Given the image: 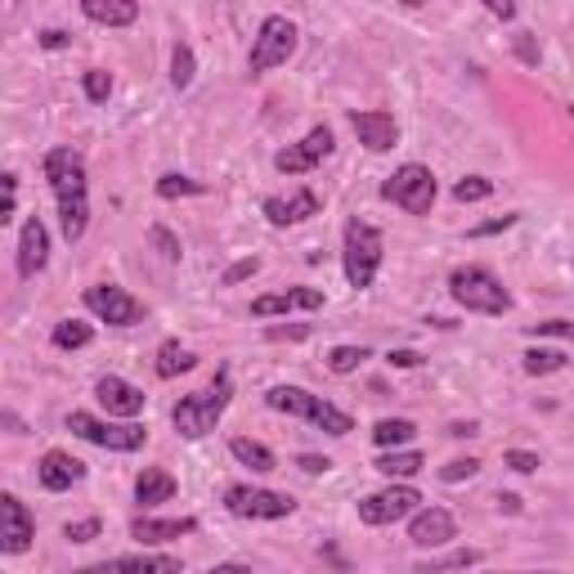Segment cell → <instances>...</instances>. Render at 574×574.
Here are the masks:
<instances>
[{"label":"cell","mask_w":574,"mask_h":574,"mask_svg":"<svg viewBox=\"0 0 574 574\" xmlns=\"http://www.w3.org/2000/svg\"><path fill=\"white\" fill-rule=\"evenodd\" d=\"M41 171L50 180V193L59 202V229L67 243H81L90 229V176H86V157L77 149H50Z\"/></svg>","instance_id":"1"},{"label":"cell","mask_w":574,"mask_h":574,"mask_svg":"<svg viewBox=\"0 0 574 574\" xmlns=\"http://www.w3.org/2000/svg\"><path fill=\"white\" fill-rule=\"evenodd\" d=\"M449 296L467 315H494V319L512 315V306H516L512 292L502 288V279L489 265H458L449 275Z\"/></svg>","instance_id":"2"},{"label":"cell","mask_w":574,"mask_h":574,"mask_svg":"<svg viewBox=\"0 0 574 574\" xmlns=\"http://www.w3.org/2000/svg\"><path fill=\"white\" fill-rule=\"evenodd\" d=\"M265 404L275 413H288V418H306L310 426L328 431L332 441H346V435L355 431V418L346 409H336V404H328L323 395H310L306 386H269L265 391Z\"/></svg>","instance_id":"3"},{"label":"cell","mask_w":574,"mask_h":574,"mask_svg":"<svg viewBox=\"0 0 574 574\" xmlns=\"http://www.w3.org/2000/svg\"><path fill=\"white\" fill-rule=\"evenodd\" d=\"M229 399H233V378H229V368H216V378H212L207 391L184 395L171 409V426L184 435V441H202V435H212L216 422L225 418Z\"/></svg>","instance_id":"4"},{"label":"cell","mask_w":574,"mask_h":574,"mask_svg":"<svg viewBox=\"0 0 574 574\" xmlns=\"http://www.w3.org/2000/svg\"><path fill=\"white\" fill-rule=\"evenodd\" d=\"M382 252H386V243H382V229L378 225H368L359 216L346 220V233H342V269H346V283L355 292L373 288L378 269H382Z\"/></svg>","instance_id":"5"},{"label":"cell","mask_w":574,"mask_h":574,"mask_svg":"<svg viewBox=\"0 0 574 574\" xmlns=\"http://www.w3.org/2000/svg\"><path fill=\"white\" fill-rule=\"evenodd\" d=\"M301 46V31L288 14H265L260 27H256V41L247 50V77H265L275 73V67H283Z\"/></svg>","instance_id":"6"},{"label":"cell","mask_w":574,"mask_h":574,"mask_svg":"<svg viewBox=\"0 0 574 574\" xmlns=\"http://www.w3.org/2000/svg\"><path fill=\"white\" fill-rule=\"evenodd\" d=\"M67 431L77 435V441L86 445H99V449H109V454H135V449H144L149 445V431L140 422H104V418H94L86 409H73L67 413Z\"/></svg>","instance_id":"7"},{"label":"cell","mask_w":574,"mask_h":574,"mask_svg":"<svg viewBox=\"0 0 574 574\" xmlns=\"http://www.w3.org/2000/svg\"><path fill=\"white\" fill-rule=\"evenodd\" d=\"M435 193H441V184H435V171L422 162L395 166V176H386V184H382V197L409 216H426L435 207Z\"/></svg>","instance_id":"8"},{"label":"cell","mask_w":574,"mask_h":574,"mask_svg":"<svg viewBox=\"0 0 574 574\" xmlns=\"http://www.w3.org/2000/svg\"><path fill=\"white\" fill-rule=\"evenodd\" d=\"M355 512H359L363 525L382 530V525L409 521L413 512H422V494H418L413 485H404V481H391V485L378 489V494H363V498L355 502Z\"/></svg>","instance_id":"9"},{"label":"cell","mask_w":574,"mask_h":574,"mask_svg":"<svg viewBox=\"0 0 574 574\" xmlns=\"http://www.w3.org/2000/svg\"><path fill=\"white\" fill-rule=\"evenodd\" d=\"M225 512L239 521H283L296 512V498L260 485H229L225 489Z\"/></svg>","instance_id":"10"},{"label":"cell","mask_w":574,"mask_h":574,"mask_svg":"<svg viewBox=\"0 0 574 574\" xmlns=\"http://www.w3.org/2000/svg\"><path fill=\"white\" fill-rule=\"evenodd\" d=\"M86 310L94 315V319H104L109 328H135V323H144V301L140 296H130L126 288H117V283H94V288H86Z\"/></svg>","instance_id":"11"},{"label":"cell","mask_w":574,"mask_h":574,"mask_svg":"<svg viewBox=\"0 0 574 574\" xmlns=\"http://www.w3.org/2000/svg\"><path fill=\"white\" fill-rule=\"evenodd\" d=\"M37 538V516L27 512V502L18 494H0V552L23 557Z\"/></svg>","instance_id":"12"},{"label":"cell","mask_w":574,"mask_h":574,"mask_svg":"<svg viewBox=\"0 0 574 574\" xmlns=\"http://www.w3.org/2000/svg\"><path fill=\"white\" fill-rule=\"evenodd\" d=\"M332 149H336L332 130H328V126H315V130H306V140L288 144V149L275 157V171H279V176H306V171H315L323 157H332Z\"/></svg>","instance_id":"13"},{"label":"cell","mask_w":574,"mask_h":574,"mask_svg":"<svg viewBox=\"0 0 574 574\" xmlns=\"http://www.w3.org/2000/svg\"><path fill=\"white\" fill-rule=\"evenodd\" d=\"M260 212L265 220L275 225V229H292V225H306L310 216L323 212V202L315 189H292V193H275V197H265L260 202Z\"/></svg>","instance_id":"14"},{"label":"cell","mask_w":574,"mask_h":574,"mask_svg":"<svg viewBox=\"0 0 574 574\" xmlns=\"http://www.w3.org/2000/svg\"><path fill=\"white\" fill-rule=\"evenodd\" d=\"M94 399H99V409H104L109 418H117V422H135V418L144 413V404H149V395L140 386H130L117 373H109V378L94 382Z\"/></svg>","instance_id":"15"},{"label":"cell","mask_w":574,"mask_h":574,"mask_svg":"<svg viewBox=\"0 0 574 574\" xmlns=\"http://www.w3.org/2000/svg\"><path fill=\"white\" fill-rule=\"evenodd\" d=\"M73 574H184V565L171 552H130V557H109L99 565H81Z\"/></svg>","instance_id":"16"},{"label":"cell","mask_w":574,"mask_h":574,"mask_svg":"<svg viewBox=\"0 0 574 574\" xmlns=\"http://www.w3.org/2000/svg\"><path fill=\"white\" fill-rule=\"evenodd\" d=\"M454 538H458V521H454L449 508H435V502H431V508L409 516V544L422 548V552L426 548H449Z\"/></svg>","instance_id":"17"},{"label":"cell","mask_w":574,"mask_h":574,"mask_svg":"<svg viewBox=\"0 0 574 574\" xmlns=\"http://www.w3.org/2000/svg\"><path fill=\"white\" fill-rule=\"evenodd\" d=\"M46 265H50V229L41 225V216H31L23 220V233H18L14 269H18V279H37Z\"/></svg>","instance_id":"18"},{"label":"cell","mask_w":574,"mask_h":574,"mask_svg":"<svg viewBox=\"0 0 574 574\" xmlns=\"http://www.w3.org/2000/svg\"><path fill=\"white\" fill-rule=\"evenodd\" d=\"M292 310H323V288H288V292H269V296H256L252 301V315L256 319H279V315H292Z\"/></svg>","instance_id":"19"},{"label":"cell","mask_w":574,"mask_h":574,"mask_svg":"<svg viewBox=\"0 0 574 574\" xmlns=\"http://www.w3.org/2000/svg\"><path fill=\"white\" fill-rule=\"evenodd\" d=\"M350 126L359 135V144L368 153H391L399 144V122L382 109H363V113H350Z\"/></svg>","instance_id":"20"},{"label":"cell","mask_w":574,"mask_h":574,"mask_svg":"<svg viewBox=\"0 0 574 574\" xmlns=\"http://www.w3.org/2000/svg\"><path fill=\"white\" fill-rule=\"evenodd\" d=\"M37 481H41V489L63 494V489H73V485L86 481V462L73 458V454H63V449H50V454H41V462H37Z\"/></svg>","instance_id":"21"},{"label":"cell","mask_w":574,"mask_h":574,"mask_svg":"<svg viewBox=\"0 0 574 574\" xmlns=\"http://www.w3.org/2000/svg\"><path fill=\"white\" fill-rule=\"evenodd\" d=\"M197 530V516H135L130 521V538H140V544H176V538L193 534Z\"/></svg>","instance_id":"22"},{"label":"cell","mask_w":574,"mask_h":574,"mask_svg":"<svg viewBox=\"0 0 574 574\" xmlns=\"http://www.w3.org/2000/svg\"><path fill=\"white\" fill-rule=\"evenodd\" d=\"M176 498V476L166 467H144L135 476V502L140 508H157V502H171Z\"/></svg>","instance_id":"23"},{"label":"cell","mask_w":574,"mask_h":574,"mask_svg":"<svg viewBox=\"0 0 574 574\" xmlns=\"http://www.w3.org/2000/svg\"><path fill=\"white\" fill-rule=\"evenodd\" d=\"M81 14L99 27H130L140 18V5L135 0H81Z\"/></svg>","instance_id":"24"},{"label":"cell","mask_w":574,"mask_h":574,"mask_svg":"<svg viewBox=\"0 0 574 574\" xmlns=\"http://www.w3.org/2000/svg\"><path fill=\"white\" fill-rule=\"evenodd\" d=\"M157 378L162 382H171V378H180V373H193V368H197V355L189 350V346H180L176 342V336H166V342L157 346Z\"/></svg>","instance_id":"25"},{"label":"cell","mask_w":574,"mask_h":574,"mask_svg":"<svg viewBox=\"0 0 574 574\" xmlns=\"http://www.w3.org/2000/svg\"><path fill=\"white\" fill-rule=\"evenodd\" d=\"M229 454L239 458L243 467H252L256 476H265V471H275V467H279L275 449H269V445H260V441H252V435H233V441H229Z\"/></svg>","instance_id":"26"},{"label":"cell","mask_w":574,"mask_h":574,"mask_svg":"<svg viewBox=\"0 0 574 574\" xmlns=\"http://www.w3.org/2000/svg\"><path fill=\"white\" fill-rule=\"evenodd\" d=\"M373 467L382 471V476H391V481H404V485H409V481L418 476V471L426 467V458H422L418 449H391V454H382Z\"/></svg>","instance_id":"27"},{"label":"cell","mask_w":574,"mask_h":574,"mask_svg":"<svg viewBox=\"0 0 574 574\" xmlns=\"http://www.w3.org/2000/svg\"><path fill=\"white\" fill-rule=\"evenodd\" d=\"M418 435V422H409V418H382L378 426H373V445L382 449V454H391V449H404Z\"/></svg>","instance_id":"28"},{"label":"cell","mask_w":574,"mask_h":574,"mask_svg":"<svg viewBox=\"0 0 574 574\" xmlns=\"http://www.w3.org/2000/svg\"><path fill=\"white\" fill-rule=\"evenodd\" d=\"M50 342H54V350H86L94 342V328L81 323V319H59L54 332H50Z\"/></svg>","instance_id":"29"},{"label":"cell","mask_w":574,"mask_h":574,"mask_svg":"<svg viewBox=\"0 0 574 574\" xmlns=\"http://www.w3.org/2000/svg\"><path fill=\"white\" fill-rule=\"evenodd\" d=\"M521 368L530 378H552V373H561L565 368V350H552V346H530L525 355H521Z\"/></svg>","instance_id":"30"},{"label":"cell","mask_w":574,"mask_h":574,"mask_svg":"<svg viewBox=\"0 0 574 574\" xmlns=\"http://www.w3.org/2000/svg\"><path fill=\"white\" fill-rule=\"evenodd\" d=\"M363 359H373V350H368V346H332L323 363H328V373L350 378V373H359V368H363Z\"/></svg>","instance_id":"31"},{"label":"cell","mask_w":574,"mask_h":574,"mask_svg":"<svg viewBox=\"0 0 574 574\" xmlns=\"http://www.w3.org/2000/svg\"><path fill=\"white\" fill-rule=\"evenodd\" d=\"M471 565H481V548H458L441 561H422V565H413V574H454V570H471Z\"/></svg>","instance_id":"32"},{"label":"cell","mask_w":574,"mask_h":574,"mask_svg":"<svg viewBox=\"0 0 574 574\" xmlns=\"http://www.w3.org/2000/svg\"><path fill=\"white\" fill-rule=\"evenodd\" d=\"M193 77H197V59H193V46H176L171 50V86L176 90H189L193 86Z\"/></svg>","instance_id":"33"},{"label":"cell","mask_w":574,"mask_h":574,"mask_svg":"<svg viewBox=\"0 0 574 574\" xmlns=\"http://www.w3.org/2000/svg\"><path fill=\"white\" fill-rule=\"evenodd\" d=\"M197 193H207V184L202 180H189V176H162L157 180V197H166V202H176V197H197Z\"/></svg>","instance_id":"34"},{"label":"cell","mask_w":574,"mask_h":574,"mask_svg":"<svg viewBox=\"0 0 574 574\" xmlns=\"http://www.w3.org/2000/svg\"><path fill=\"white\" fill-rule=\"evenodd\" d=\"M81 90L90 104H109L113 94V73H104V67H90V73H81Z\"/></svg>","instance_id":"35"},{"label":"cell","mask_w":574,"mask_h":574,"mask_svg":"<svg viewBox=\"0 0 574 574\" xmlns=\"http://www.w3.org/2000/svg\"><path fill=\"white\" fill-rule=\"evenodd\" d=\"M149 243L157 247V256H162L166 265H180V256H184V247H180V239H176V233H171V229H166V225H153V229H149Z\"/></svg>","instance_id":"36"},{"label":"cell","mask_w":574,"mask_h":574,"mask_svg":"<svg viewBox=\"0 0 574 574\" xmlns=\"http://www.w3.org/2000/svg\"><path fill=\"white\" fill-rule=\"evenodd\" d=\"M534 342H544V336H552V342H574V319H548V323H530L525 328Z\"/></svg>","instance_id":"37"},{"label":"cell","mask_w":574,"mask_h":574,"mask_svg":"<svg viewBox=\"0 0 574 574\" xmlns=\"http://www.w3.org/2000/svg\"><path fill=\"white\" fill-rule=\"evenodd\" d=\"M489 193H494V180H485V176H467V180L454 184V197L458 202H485Z\"/></svg>","instance_id":"38"},{"label":"cell","mask_w":574,"mask_h":574,"mask_svg":"<svg viewBox=\"0 0 574 574\" xmlns=\"http://www.w3.org/2000/svg\"><path fill=\"white\" fill-rule=\"evenodd\" d=\"M99 534H104V521H99V516L67 521V525H63V538H67V544H90V538H99Z\"/></svg>","instance_id":"39"},{"label":"cell","mask_w":574,"mask_h":574,"mask_svg":"<svg viewBox=\"0 0 574 574\" xmlns=\"http://www.w3.org/2000/svg\"><path fill=\"white\" fill-rule=\"evenodd\" d=\"M476 471H481V458H454V462L441 467V481L445 485H458V481H471Z\"/></svg>","instance_id":"40"},{"label":"cell","mask_w":574,"mask_h":574,"mask_svg":"<svg viewBox=\"0 0 574 574\" xmlns=\"http://www.w3.org/2000/svg\"><path fill=\"white\" fill-rule=\"evenodd\" d=\"M315 328L310 323H269L265 328V342H306Z\"/></svg>","instance_id":"41"},{"label":"cell","mask_w":574,"mask_h":574,"mask_svg":"<svg viewBox=\"0 0 574 574\" xmlns=\"http://www.w3.org/2000/svg\"><path fill=\"white\" fill-rule=\"evenodd\" d=\"M502 462H508L512 471H521V476H534V471L544 467V462H538V454H530V449H508V454H502Z\"/></svg>","instance_id":"42"},{"label":"cell","mask_w":574,"mask_h":574,"mask_svg":"<svg viewBox=\"0 0 574 574\" xmlns=\"http://www.w3.org/2000/svg\"><path fill=\"white\" fill-rule=\"evenodd\" d=\"M256 269H260V260H256V256H243V260H233V265L225 269V279H220V283H225V288H233V283H243V279H252V275H256Z\"/></svg>","instance_id":"43"},{"label":"cell","mask_w":574,"mask_h":574,"mask_svg":"<svg viewBox=\"0 0 574 574\" xmlns=\"http://www.w3.org/2000/svg\"><path fill=\"white\" fill-rule=\"evenodd\" d=\"M521 216H498V220H485V225H476L471 229V239H494V233H502V229H512Z\"/></svg>","instance_id":"44"},{"label":"cell","mask_w":574,"mask_h":574,"mask_svg":"<svg viewBox=\"0 0 574 574\" xmlns=\"http://www.w3.org/2000/svg\"><path fill=\"white\" fill-rule=\"evenodd\" d=\"M296 467L306 471V476H328V471H332V458H319V454H301V458H296Z\"/></svg>","instance_id":"45"},{"label":"cell","mask_w":574,"mask_h":574,"mask_svg":"<svg viewBox=\"0 0 574 574\" xmlns=\"http://www.w3.org/2000/svg\"><path fill=\"white\" fill-rule=\"evenodd\" d=\"M14 212H18V176L10 171V176H5V216H0V220L10 225V220H14Z\"/></svg>","instance_id":"46"},{"label":"cell","mask_w":574,"mask_h":574,"mask_svg":"<svg viewBox=\"0 0 574 574\" xmlns=\"http://www.w3.org/2000/svg\"><path fill=\"white\" fill-rule=\"evenodd\" d=\"M386 363H391V368H422V355H418V350H391Z\"/></svg>","instance_id":"47"},{"label":"cell","mask_w":574,"mask_h":574,"mask_svg":"<svg viewBox=\"0 0 574 574\" xmlns=\"http://www.w3.org/2000/svg\"><path fill=\"white\" fill-rule=\"evenodd\" d=\"M67 41H73V37H67L63 27H46V31H41V46H46V50H63Z\"/></svg>","instance_id":"48"},{"label":"cell","mask_w":574,"mask_h":574,"mask_svg":"<svg viewBox=\"0 0 574 574\" xmlns=\"http://www.w3.org/2000/svg\"><path fill=\"white\" fill-rule=\"evenodd\" d=\"M516 54H521V63H538V46H534V37H516Z\"/></svg>","instance_id":"49"},{"label":"cell","mask_w":574,"mask_h":574,"mask_svg":"<svg viewBox=\"0 0 574 574\" xmlns=\"http://www.w3.org/2000/svg\"><path fill=\"white\" fill-rule=\"evenodd\" d=\"M202 574H252V565H243V561H220V565L202 570Z\"/></svg>","instance_id":"50"},{"label":"cell","mask_w":574,"mask_h":574,"mask_svg":"<svg viewBox=\"0 0 574 574\" xmlns=\"http://www.w3.org/2000/svg\"><path fill=\"white\" fill-rule=\"evenodd\" d=\"M494 18H502V23H512L516 18V5H502V0H489V5H485Z\"/></svg>","instance_id":"51"},{"label":"cell","mask_w":574,"mask_h":574,"mask_svg":"<svg viewBox=\"0 0 574 574\" xmlns=\"http://www.w3.org/2000/svg\"><path fill=\"white\" fill-rule=\"evenodd\" d=\"M449 435H454V441H471V435H481V431H476V422H454Z\"/></svg>","instance_id":"52"},{"label":"cell","mask_w":574,"mask_h":574,"mask_svg":"<svg viewBox=\"0 0 574 574\" xmlns=\"http://www.w3.org/2000/svg\"><path fill=\"white\" fill-rule=\"evenodd\" d=\"M485 574H561V570H485Z\"/></svg>","instance_id":"53"},{"label":"cell","mask_w":574,"mask_h":574,"mask_svg":"<svg viewBox=\"0 0 574 574\" xmlns=\"http://www.w3.org/2000/svg\"><path fill=\"white\" fill-rule=\"evenodd\" d=\"M5 426H10L14 435H23V422H18V413H14V409H5Z\"/></svg>","instance_id":"54"},{"label":"cell","mask_w":574,"mask_h":574,"mask_svg":"<svg viewBox=\"0 0 574 574\" xmlns=\"http://www.w3.org/2000/svg\"><path fill=\"white\" fill-rule=\"evenodd\" d=\"M498 502H502L508 512H516V508H521V498H516V494H498Z\"/></svg>","instance_id":"55"}]
</instances>
